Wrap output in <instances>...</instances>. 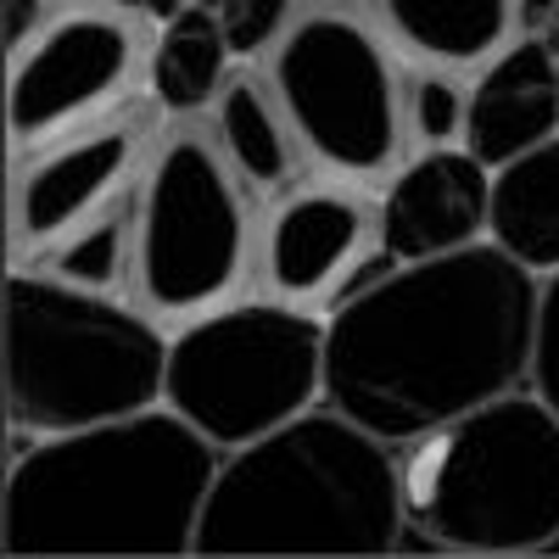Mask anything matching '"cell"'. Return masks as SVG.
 Masks as SVG:
<instances>
[{
    "instance_id": "cell-9",
    "label": "cell",
    "mask_w": 559,
    "mask_h": 559,
    "mask_svg": "<svg viewBox=\"0 0 559 559\" xmlns=\"http://www.w3.org/2000/svg\"><path fill=\"white\" fill-rule=\"evenodd\" d=\"M134 68V34L112 12H68L45 23L23 51L12 57V146L39 152L51 140L96 123L118 96Z\"/></svg>"
},
{
    "instance_id": "cell-4",
    "label": "cell",
    "mask_w": 559,
    "mask_h": 559,
    "mask_svg": "<svg viewBox=\"0 0 559 559\" xmlns=\"http://www.w3.org/2000/svg\"><path fill=\"white\" fill-rule=\"evenodd\" d=\"M168 336L157 313L57 274H7V419L23 437H68L163 403Z\"/></svg>"
},
{
    "instance_id": "cell-1",
    "label": "cell",
    "mask_w": 559,
    "mask_h": 559,
    "mask_svg": "<svg viewBox=\"0 0 559 559\" xmlns=\"http://www.w3.org/2000/svg\"><path fill=\"white\" fill-rule=\"evenodd\" d=\"M543 274L498 241L392 263L324 313V403L403 448L532 386Z\"/></svg>"
},
{
    "instance_id": "cell-3",
    "label": "cell",
    "mask_w": 559,
    "mask_h": 559,
    "mask_svg": "<svg viewBox=\"0 0 559 559\" xmlns=\"http://www.w3.org/2000/svg\"><path fill=\"white\" fill-rule=\"evenodd\" d=\"M403 476L392 442L336 403L274 426L218 459L197 554H392L403 537Z\"/></svg>"
},
{
    "instance_id": "cell-17",
    "label": "cell",
    "mask_w": 559,
    "mask_h": 559,
    "mask_svg": "<svg viewBox=\"0 0 559 559\" xmlns=\"http://www.w3.org/2000/svg\"><path fill=\"white\" fill-rule=\"evenodd\" d=\"M229 39L213 7H185L163 23L157 45H152V62H146V84H152V102L163 112H202L207 102H218L224 90V68H229Z\"/></svg>"
},
{
    "instance_id": "cell-14",
    "label": "cell",
    "mask_w": 559,
    "mask_h": 559,
    "mask_svg": "<svg viewBox=\"0 0 559 559\" xmlns=\"http://www.w3.org/2000/svg\"><path fill=\"white\" fill-rule=\"evenodd\" d=\"M213 134H218L224 163L236 168V179L247 191L269 197V191H292L297 185L302 140H297L286 107L274 102V90L258 84L252 73L224 79L218 102H213Z\"/></svg>"
},
{
    "instance_id": "cell-16",
    "label": "cell",
    "mask_w": 559,
    "mask_h": 559,
    "mask_svg": "<svg viewBox=\"0 0 559 559\" xmlns=\"http://www.w3.org/2000/svg\"><path fill=\"white\" fill-rule=\"evenodd\" d=\"M487 241H498L532 274L559 269V134L521 157H509L503 168H492Z\"/></svg>"
},
{
    "instance_id": "cell-21",
    "label": "cell",
    "mask_w": 559,
    "mask_h": 559,
    "mask_svg": "<svg viewBox=\"0 0 559 559\" xmlns=\"http://www.w3.org/2000/svg\"><path fill=\"white\" fill-rule=\"evenodd\" d=\"M532 392L559 414V269L543 274L537 297V347H532Z\"/></svg>"
},
{
    "instance_id": "cell-10",
    "label": "cell",
    "mask_w": 559,
    "mask_h": 559,
    "mask_svg": "<svg viewBox=\"0 0 559 559\" xmlns=\"http://www.w3.org/2000/svg\"><path fill=\"white\" fill-rule=\"evenodd\" d=\"M369 218L364 197L336 191V185H313V191H292L286 202H274L263 241H258V269L269 297L331 313L353 292H364L369 280H381L397 258H381L369 269Z\"/></svg>"
},
{
    "instance_id": "cell-6",
    "label": "cell",
    "mask_w": 559,
    "mask_h": 559,
    "mask_svg": "<svg viewBox=\"0 0 559 559\" xmlns=\"http://www.w3.org/2000/svg\"><path fill=\"white\" fill-rule=\"evenodd\" d=\"M163 403L218 448H247L324 403V319L280 297L218 302L168 336Z\"/></svg>"
},
{
    "instance_id": "cell-23",
    "label": "cell",
    "mask_w": 559,
    "mask_h": 559,
    "mask_svg": "<svg viewBox=\"0 0 559 559\" xmlns=\"http://www.w3.org/2000/svg\"><path fill=\"white\" fill-rule=\"evenodd\" d=\"M515 23L526 34H543L548 23H559V0H515Z\"/></svg>"
},
{
    "instance_id": "cell-12",
    "label": "cell",
    "mask_w": 559,
    "mask_h": 559,
    "mask_svg": "<svg viewBox=\"0 0 559 559\" xmlns=\"http://www.w3.org/2000/svg\"><path fill=\"white\" fill-rule=\"evenodd\" d=\"M492 224V168L476 163L464 146H419L381 197L376 241L397 263L442 258L459 247L487 241Z\"/></svg>"
},
{
    "instance_id": "cell-19",
    "label": "cell",
    "mask_w": 559,
    "mask_h": 559,
    "mask_svg": "<svg viewBox=\"0 0 559 559\" xmlns=\"http://www.w3.org/2000/svg\"><path fill=\"white\" fill-rule=\"evenodd\" d=\"M464 107H471V90L448 79V68H426L403 84V123L414 129L419 146H459Z\"/></svg>"
},
{
    "instance_id": "cell-20",
    "label": "cell",
    "mask_w": 559,
    "mask_h": 559,
    "mask_svg": "<svg viewBox=\"0 0 559 559\" xmlns=\"http://www.w3.org/2000/svg\"><path fill=\"white\" fill-rule=\"evenodd\" d=\"M286 17H292V0H224L218 7L224 39L236 57H258L274 39H286Z\"/></svg>"
},
{
    "instance_id": "cell-22",
    "label": "cell",
    "mask_w": 559,
    "mask_h": 559,
    "mask_svg": "<svg viewBox=\"0 0 559 559\" xmlns=\"http://www.w3.org/2000/svg\"><path fill=\"white\" fill-rule=\"evenodd\" d=\"M45 28V7L39 0H7V51L17 57L23 45Z\"/></svg>"
},
{
    "instance_id": "cell-2",
    "label": "cell",
    "mask_w": 559,
    "mask_h": 559,
    "mask_svg": "<svg viewBox=\"0 0 559 559\" xmlns=\"http://www.w3.org/2000/svg\"><path fill=\"white\" fill-rule=\"evenodd\" d=\"M218 448L168 403L28 442L7 471L0 543L45 554H197Z\"/></svg>"
},
{
    "instance_id": "cell-13",
    "label": "cell",
    "mask_w": 559,
    "mask_h": 559,
    "mask_svg": "<svg viewBox=\"0 0 559 559\" xmlns=\"http://www.w3.org/2000/svg\"><path fill=\"white\" fill-rule=\"evenodd\" d=\"M554 134H559V45L548 34H521L492 62H481L459 146L487 168H503L509 157L543 146Z\"/></svg>"
},
{
    "instance_id": "cell-7",
    "label": "cell",
    "mask_w": 559,
    "mask_h": 559,
    "mask_svg": "<svg viewBox=\"0 0 559 559\" xmlns=\"http://www.w3.org/2000/svg\"><path fill=\"white\" fill-rule=\"evenodd\" d=\"M247 185L207 134H168L140 174L134 302L157 319H197L236 297L252 263Z\"/></svg>"
},
{
    "instance_id": "cell-8",
    "label": "cell",
    "mask_w": 559,
    "mask_h": 559,
    "mask_svg": "<svg viewBox=\"0 0 559 559\" xmlns=\"http://www.w3.org/2000/svg\"><path fill=\"white\" fill-rule=\"evenodd\" d=\"M269 90L302 152L342 179H376L403 152V79L381 34L342 7L302 12L274 45Z\"/></svg>"
},
{
    "instance_id": "cell-15",
    "label": "cell",
    "mask_w": 559,
    "mask_h": 559,
    "mask_svg": "<svg viewBox=\"0 0 559 559\" xmlns=\"http://www.w3.org/2000/svg\"><path fill=\"white\" fill-rule=\"evenodd\" d=\"M376 12L431 68H481L515 34V0H376Z\"/></svg>"
},
{
    "instance_id": "cell-24",
    "label": "cell",
    "mask_w": 559,
    "mask_h": 559,
    "mask_svg": "<svg viewBox=\"0 0 559 559\" xmlns=\"http://www.w3.org/2000/svg\"><path fill=\"white\" fill-rule=\"evenodd\" d=\"M319 7H358V0H319Z\"/></svg>"
},
{
    "instance_id": "cell-5",
    "label": "cell",
    "mask_w": 559,
    "mask_h": 559,
    "mask_svg": "<svg viewBox=\"0 0 559 559\" xmlns=\"http://www.w3.org/2000/svg\"><path fill=\"white\" fill-rule=\"evenodd\" d=\"M403 515L448 554H537L559 543V414L503 392L403 442Z\"/></svg>"
},
{
    "instance_id": "cell-18",
    "label": "cell",
    "mask_w": 559,
    "mask_h": 559,
    "mask_svg": "<svg viewBox=\"0 0 559 559\" xmlns=\"http://www.w3.org/2000/svg\"><path fill=\"white\" fill-rule=\"evenodd\" d=\"M134 224H140V185L45 252V274L84 292H118L123 280H134Z\"/></svg>"
},
{
    "instance_id": "cell-11",
    "label": "cell",
    "mask_w": 559,
    "mask_h": 559,
    "mask_svg": "<svg viewBox=\"0 0 559 559\" xmlns=\"http://www.w3.org/2000/svg\"><path fill=\"white\" fill-rule=\"evenodd\" d=\"M140 152H146L140 118H107L39 146V157L23 163L12 185V252L45 258L84 218H96L123 191H134Z\"/></svg>"
}]
</instances>
